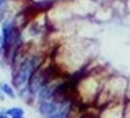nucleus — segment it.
I'll use <instances>...</instances> for the list:
<instances>
[{
    "mask_svg": "<svg viewBox=\"0 0 130 118\" xmlns=\"http://www.w3.org/2000/svg\"><path fill=\"white\" fill-rule=\"evenodd\" d=\"M35 58L28 60L21 64L20 69L18 71V76L15 78V85L17 87H22L24 84L27 83V81L30 78V76L33 74V70L35 68Z\"/></svg>",
    "mask_w": 130,
    "mask_h": 118,
    "instance_id": "1",
    "label": "nucleus"
},
{
    "mask_svg": "<svg viewBox=\"0 0 130 118\" xmlns=\"http://www.w3.org/2000/svg\"><path fill=\"white\" fill-rule=\"evenodd\" d=\"M68 112H69V105L63 104L62 106H59L55 110V112H53L51 116H48V118H67Z\"/></svg>",
    "mask_w": 130,
    "mask_h": 118,
    "instance_id": "2",
    "label": "nucleus"
},
{
    "mask_svg": "<svg viewBox=\"0 0 130 118\" xmlns=\"http://www.w3.org/2000/svg\"><path fill=\"white\" fill-rule=\"evenodd\" d=\"M58 109V106L55 105L54 103H49V102H43L41 105H40V111L41 113L45 116H51L53 112H55V110Z\"/></svg>",
    "mask_w": 130,
    "mask_h": 118,
    "instance_id": "3",
    "label": "nucleus"
},
{
    "mask_svg": "<svg viewBox=\"0 0 130 118\" xmlns=\"http://www.w3.org/2000/svg\"><path fill=\"white\" fill-rule=\"evenodd\" d=\"M0 88H1V90H3V92L5 95H7V96H9V97H14L15 95H14V91H13V89L9 87L8 84H1L0 85Z\"/></svg>",
    "mask_w": 130,
    "mask_h": 118,
    "instance_id": "4",
    "label": "nucleus"
},
{
    "mask_svg": "<svg viewBox=\"0 0 130 118\" xmlns=\"http://www.w3.org/2000/svg\"><path fill=\"white\" fill-rule=\"evenodd\" d=\"M6 113L9 116H17V115H24V111L20 108H12V109L7 110Z\"/></svg>",
    "mask_w": 130,
    "mask_h": 118,
    "instance_id": "5",
    "label": "nucleus"
},
{
    "mask_svg": "<svg viewBox=\"0 0 130 118\" xmlns=\"http://www.w3.org/2000/svg\"><path fill=\"white\" fill-rule=\"evenodd\" d=\"M12 118H24L22 115H17V116H12Z\"/></svg>",
    "mask_w": 130,
    "mask_h": 118,
    "instance_id": "6",
    "label": "nucleus"
},
{
    "mask_svg": "<svg viewBox=\"0 0 130 118\" xmlns=\"http://www.w3.org/2000/svg\"><path fill=\"white\" fill-rule=\"evenodd\" d=\"M0 118H8L7 116H5V115H0Z\"/></svg>",
    "mask_w": 130,
    "mask_h": 118,
    "instance_id": "7",
    "label": "nucleus"
}]
</instances>
